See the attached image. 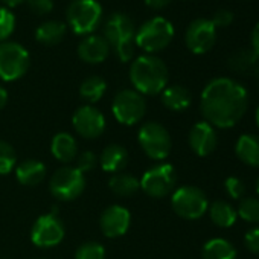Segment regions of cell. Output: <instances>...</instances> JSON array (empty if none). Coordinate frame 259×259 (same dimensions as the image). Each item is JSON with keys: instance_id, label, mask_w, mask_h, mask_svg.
I'll return each mask as SVG.
<instances>
[{"instance_id": "cell-1", "label": "cell", "mask_w": 259, "mask_h": 259, "mask_svg": "<svg viewBox=\"0 0 259 259\" xmlns=\"http://www.w3.org/2000/svg\"><path fill=\"white\" fill-rule=\"evenodd\" d=\"M247 90L230 78L212 79L201 93L200 108L206 122L213 128H230L245 114Z\"/></svg>"}, {"instance_id": "cell-2", "label": "cell", "mask_w": 259, "mask_h": 259, "mask_svg": "<svg viewBox=\"0 0 259 259\" xmlns=\"http://www.w3.org/2000/svg\"><path fill=\"white\" fill-rule=\"evenodd\" d=\"M130 79L141 95H159L168 84V67L159 57L141 55L130 67Z\"/></svg>"}, {"instance_id": "cell-3", "label": "cell", "mask_w": 259, "mask_h": 259, "mask_svg": "<svg viewBox=\"0 0 259 259\" xmlns=\"http://www.w3.org/2000/svg\"><path fill=\"white\" fill-rule=\"evenodd\" d=\"M104 38L113 46L117 58L120 61H130L135 55V37L136 28L133 20L126 14L114 13L111 14L104 25Z\"/></svg>"}, {"instance_id": "cell-4", "label": "cell", "mask_w": 259, "mask_h": 259, "mask_svg": "<svg viewBox=\"0 0 259 259\" xmlns=\"http://www.w3.org/2000/svg\"><path fill=\"white\" fill-rule=\"evenodd\" d=\"M174 38V26L163 17H154L145 22L136 32L135 43L145 52L156 54L168 48Z\"/></svg>"}, {"instance_id": "cell-5", "label": "cell", "mask_w": 259, "mask_h": 259, "mask_svg": "<svg viewBox=\"0 0 259 259\" xmlns=\"http://www.w3.org/2000/svg\"><path fill=\"white\" fill-rule=\"evenodd\" d=\"M102 7L98 0H73L67 8V23L78 35H89L99 26Z\"/></svg>"}, {"instance_id": "cell-6", "label": "cell", "mask_w": 259, "mask_h": 259, "mask_svg": "<svg viewBox=\"0 0 259 259\" xmlns=\"http://www.w3.org/2000/svg\"><path fill=\"white\" fill-rule=\"evenodd\" d=\"M139 145L153 160H163L169 156L172 141L168 130L159 122H147L139 130Z\"/></svg>"}, {"instance_id": "cell-7", "label": "cell", "mask_w": 259, "mask_h": 259, "mask_svg": "<svg viewBox=\"0 0 259 259\" xmlns=\"http://www.w3.org/2000/svg\"><path fill=\"white\" fill-rule=\"evenodd\" d=\"M174 212L185 220H198L209 209L206 194L197 186H182L171 197Z\"/></svg>"}, {"instance_id": "cell-8", "label": "cell", "mask_w": 259, "mask_h": 259, "mask_svg": "<svg viewBox=\"0 0 259 259\" xmlns=\"http://www.w3.org/2000/svg\"><path fill=\"white\" fill-rule=\"evenodd\" d=\"M29 69V52L19 43H0V78L4 81H16Z\"/></svg>"}, {"instance_id": "cell-9", "label": "cell", "mask_w": 259, "mask_h": 259, "mask_svg": "<svg viewBox=\"0 0 259 259\" xmlns=\"http://www.w3.org/2000/svg\"><path fill=\"white\" fill-rule=\"evenodd\" d=\"M85 188L84 174L75 166H66L54 172L51 177L49 189L52 195L61 201H72L78 198Z\"/></svg>"}, {"instance_id": "cell-10", "label": "cell", "mask_w": 259, "mask_h": 259, "mask_svg": "<svg viewBox=\"0 0 259 259\" xmlns=\"http://www.w3.org/2000/svg\"><path fill=\"white\" fill-rule=\"evenodd\" d=\"M111 110L117 122L123 125H135L145 116L147 102L136 90H120L113 99Z\"/></svg>"}, {"instance_id": "cell-11", "label": "cell", "mask_w": 259, "mask_h": 259, "mask_svg": "<svg viewBox=\"0 0 259 259\" xmlns=\"http://www.w3.org/2000/svg\"><path fill=\"white\" fill-rule=\"evenodd\" d=\"M176 169L169 163H160L150 168L141 179V188L153 198H163L176 188Z\"/></svg>"}, {"instance_id": "cell-12", "label": "cell", "mask_w": 259, "mask_h": 259, "mask_svg": "<svg viewBox=\"0 0 259 259\" xmlns=\"http://www.w3.org/2000/svg\"><path fill=\"white\" fill-rule=\"evenodd\" d=\"M64 238V226L57 215V210L41 215L32 226L31 239L35 245L48 248L58 245Z\"/></svg>"}, {"instance_id": "cell-13", "label": "cell", "mask_w": 259, "mask_h": 259, "mask_svg": "<svg viewBox=\"0 0 259 259\" xmlns=\"http://www.w3.org/2000/svg\"><path fill=\"white\" fill-rule=\"evenodd\" d=\"M217 40V28L209 19L194 20L185 34V43L192 54L201 55L209 52Z\"/></svg>"}, {"instance_id": "cell-14", "label": "cell", "mask_w": 259, "mask_h": 259, "mask_svg": "<svg viewBox=\"0 0 259 259\" xmlns=\"http://www.w3.org/2000/svg\"><path fill=\"white\" fill-rule=\"evenodd\" d=\"M73 128L75 132L85 139H96L105 130L104 114L93 105H84L78 108L73 114Z\"/></svg>"}, {"instance_id": "cell-15", "label": "cell", "mask_w": 259, "mask_h": 259, "mask_svg": "<svg viewBox=\"0 0 259 259\" xmlns=\"http://www.w3.org/2000/svg\"><path fill=\"white\" fill-rule=\"evenodd\" d=\"M130 223H132V213L126 207L119 204L108 206L99 218L101 230L107 238H119L125 235L130 229Z\"/></svg>"}, {"instance_id": "cell-16", "label": "cell", "mask_w": 259, "mask_h": 259, "mask_svg": "<svg viewBox=\"0 0 259 259\" xmlns=\"http://www.w3.org/2000/svg\"><path fill=\"white\" fill-rule=\"evenodd\" d=\"M217 144H218V138H217L215 128L210 123H207L206 120L197 122L191 128L189 147L197 156L206 157V156L212 154L217 148Z\"/></svg>"}, {"instance_id": "cell-17", "label": "cell", "mask_w": 259, "mask_h": 259, "mask_svg": "<svg viewBox=\"0 0 259 259\" xmlns=\"http://www.w3.org/2000/svg\"><path fill=\"white\" fill-rule=\"evenodd\" d=\"M110 54V45L104 37L87 35L78 46V55L89 64L102 63Z\"/></svg>"}, {"instance_id": "cell-18", "label": "cell", "mask_w": 259, "mask_h": 259, "mask_svg": "<svg viewBox=\"0 0 259 259\" xmlns=\"http://www.w3.org/2000/svg\"><path fill=\"white\" fill-rule=\"evenodd\" d=\"M235 153L242 163L253 168H259V136L242 135L236 142Z\"/></svg>"}, {"instance_id": "cell-19", "label": "cell", "mask_w": 259, "mask_h": 259, "mask_svg": "<svg viewBox=\"0 0 259 259\" xmlns=\"http://www.w3.org/2000/svg\"><path fill=\"white\" fill-rule=\"evenodd\" d=\"M99 160H101V166L105 172L117 174L126 166L128 153H126L125 147L117 145V144H111L107 148H104Z\"/></svg>"}, {"instance_id": "cell-20", "label": "cell", "mask_w": 259, "mask_h": 259, "mask_svg": "<svg viewBox=\"0 0 259 259\" xmlns=\"http://www.w3.org/2000/svg\"><path fill=\"white\" fill-rule=\"evenodd\" d=\"M76 141L72 135L69 133H58L54 136L52 144H51V151L54 157L63 163H69L75 159L76 156Z\"/></svg>"}, {"instance_id": "cell-21", "label": "cell", "mask_w": 259, "mask_h": 259, "mask_svg": "<svg viewBox=\"0 0 259 259\" xmlns=\"http://www.w3.org/2000/svg\"><path fill=\"white\" fill-rule=\"evenodd\" d=\"M162 102L172 111H183L191 105L192 96L191 92L183 85H169L162 92Z\"/></svg>"}, {"instance_id": "cell-22", "label": "cell", "mask_w": 259, "mask_h": 259, "mask_svg": "<svg viewBox=\"0 0 259 259\" xmlns=\"http://www.w3.org/2000/svg\"><path fill=\"white\" fill-rule=\"evenodd\" d=\"M17 180L25 186H35L43 182L46 176V166L38 160H25L16 168Z\"/></svg>"}, {"instance_id": "cell-23", "label": "cell", "mask_w": 259, "mask_h": 259, "mask_svg": "<svg viewBox=\"0 0 259 259\" xmlns=\"http://www.w3.org/2000/svg\"><path fill=\"white\" fill-rule=\"evenodd\" d=\"M201 257L203 259H235L236 248L227 239L213 238L204 244Z\"/></svg>"}, {"instance_id": "cell-24", "label": "cell", "mask_w": 259, "mask_h": 259, "mask_svg": "<svg viewBox=\"0 0 259 259\" xmlns=\"http://www.w3.org/2000/svg\"><path fill=\"white\" fill-rule=\"evenodd\" d=\"M66 35V25H63L61 22H45L43 25H40L35 31V38L46 45V46H55L58 45Z\"/></svg>"}, {"instance_id": "cell-25", "label": "cell", "mask_w": 259, "mask_h": 259, "mask_svg": "<svg viewBox=\"0 0 259 259\" xmlns=\"http://www.w3.org/2000/svg\"><path fill=\"white\" fill-rule=\"evenodd\" d=\"M257 63H259V57L253 52V49H239L233 52L229 58V66L236 73L254 72Z\"/></svg>"}, {"instance_id": "cell-26", "label": "cell", "mask_w": 259, "mask_h": 259, "mask_svg": "<svg viewBox=\"0 0 259 259\" xmlns=\"http://www.w3.org/2000/svg\"><path fill=\"white\" fill-rule=\"evenodd\" d=\"M108 186L114 194L122 195V197H130V195H135L141 189V180H138L132 174L117 172L110 179Z\"/></svg>"}, {"instance_id": "cell-27", "label": "cell", "mask_w": 259, "mask_h": 259, "mask_svg": "<svg viewBox=\"0 0 259 259\" xmlns=\"http://www.w3.org/2000/svg\"><path fill=\"white\" fill-rule=\"evenodd\" d=\"M209 215H210V220L213 221V224H217L218 227H223V229L232 227L238 217V213L232 207V204H229L227 201H221V200L210 204Z\"/></svg>"}, {"instance_id": "cell-28", "label": "cell", "mask_w": 259, "mask_h": 259, "mask_svg": "<svg viewBox=\"0 0 259 259\" xmlns=\"http://www.w3.org/2000/svg\"><path fill=\"white\" fill-rule=\"evenodd\" d=\"M105 90H107V84L101 76H89L87 79L82 81L79 87V95L87 102L95 104L104 96Z\"/></svg>"}, {"instance_id": "cell-29", "label": "cell", "mask_w": 259, "mask_h": 259, "mask_svg": "<svg viewBox=\"0 0 259 259\" xmlns=\"http://www.w3.org/2000/svg\"><path fill=\"white\" fill-rule=\"evenodd\" d=\"M236 213L247 223H259V198L244 197L239 200Z\"/></svg>"}, {"instance_id": "cell-30", "label": "cell", "mask_w": 259, "mask_h": 259, "mask_svg": "<svg viewBox=\"0 0 259 259\" xmlns=\"http://www.w3.org/2000/svg\"><path fill=\"white\" fill-rule=\"evenodd\" d=\"M16 162H17V156L14 148L8 142L0 141V174L2 176L10 174L14 169Z\"/></svg>"}, {"instance_id": "cell-31", "label": "cell", "mask_w": 259, "mask_h": 259, "mask_svg": "<svg viewBox=\"0 0 259 259\" xmlns=\"http://www.w3.org/2000/svg\"><path fill=\"white\" fill-rule=\"evenodd\" d=\"M75 259H105V248L99 242H85L78 247Z\"/></svg>"}, {"instance_id": "cell-32", "label": "cell", "mask_w": 259, "mask_h": 259, "mask_svg": "<svg viewBox=\"0 0 259 259\" xmlns=\"http://www.w3.org/2000/svg\"><path fill=\"white\" fill-rule=\"evenodd\" d=\"M16 29V16L10 8L0 7V41H5Z\"/></svg>"}, {"instance_id": "cell-33", "label": "cell", "mask_w": 259, "mask_h": 259, "mask_svg": "<svg viewBox=\"0 0 259 259\" xmlns=\"http://www.w3.org/2000/svg\"><path fill=\"white\" fill-rule=\"evenodd\" d=\"M224 188L227 191V194L233 198V200H241L245 197V185L241 179L238 177H229L224 182Z\"/></svg>"}, {"instance_id": "cell-34", "label": "cell", "mask_w": 259, "mask_h": 259, "mask_svg": "<svg viewBox=\"0 0 259 259\" xmlns=\"http://www.w3.org/2000/svg\"><path fill=\"white\" fill-rule=\"evenodd\" d=\"M96 162H98V159H96V156L92 153V151H85V153H82L81 156H79V159H78V163H76V169H79L82 174H85V172H89V171H92L95 166H96Z\"/></svg>"}, {"instance_id": "cell-35", "label": "cell", "mask_w": 259, "mask_h": 259, "mask_svg": "<svg viewBox=\"0 0 259 259\" xmlns=\"http://www.w3.org/2000/svg\"><path fill=\"white\" fill-rule=\"evenodd\" d=\"M29 10L38 16H46L54 10V0H28Z\"/></svg>"}, {"instance_id": "cell-36", "label": "cell", "mask_w": 259, "mask_h": 259, "mask_svg": "<svg viewBox=\"0 0 259 259\" xmlns=\"http://www.w3.org/2000/svg\"><path fill=\"white\" fill-rule=\"evenodd\" d=\"M210 22L213 23L215 28H226V26L232 25V22H233V13L229 11V10H224V8L223 10H218L213 14V17H212Z\"/></svg>"}, {"instance_id": "cell-37", "label": "cell", "mask_w": 259, "mask_h": 259, "mask_svg": "<svg viewBox=\"0 0 259 259\" xmlns=\"http://www.w3.org/2000/svg\"><path fill=\"white\" fill-rule=\"evenodd\" d=\"M244 244L245 247L254 253V254H259V227H254L251 230H248L244 236Z\"/></svg>"}, {"instance_id": "cell-38", "label": "cell", "mask_w": 259, "mask_h": 259, "mask_svg": "<svg viewBox=\"0 0 259 259\" xmlns=\"http://www.w3.org/2000/svg\"><path fill=\"white\" fill-rule=\"evenodd\" d=\"M251 49L259 57V22L256 23V26L253 28V32H251Z\"/></svg>"}, {"instance_id": "cell-39", "label": "cell", "mask_w": 259, "mask_h": 259, "mask_svg": "<svg viewBox=\"0 0 259 259\" xmlns=\"http://www.w3.org/2000/svg\"><path fill=\"white\" fill-rule=\"evenodd\" d=\"M172 2V0H145V4L153 8V10H163L166 8L169 4Z\"/></svg>"}, {"instance_id": "cell-40", "label": "cell", "mask_w": 259, "mask_h": 259, "mask_svg": "<svg viewBox=\"0 0 259 259\" xmlns=\"http://www.w3.org/2000/svg\"><path fill=\"white\" fill-rule=\"evenodd\" d=\"M7 101H8V93H7V90L2 85H0V110L5 107Z\"/></svg>"}, {"instance_id": "cell-41", "label": "cell", "mask_w": 259, "mask_h": 259, "mask_svg": "<svg viewBox=\"0 0 259 259\" xmlns=\"http://www.w3.org/2000/svg\"><path fill=\"white\" fill-rule=\"evenodd\" d=\"M25 2V0H2V4L7 5L8 8H14V7H19Z\"/></svg>"}, {"instance_id": "cell-42", "label": "cell", "mask_w": 259, "mask_h": 259, "mask_svg": "<svg viewBox=\"0 0 259 259\" xmlns=\"http://www.w3.org/2000/svg\"><path fill=\"white\" fill-rule=\"evenodd\" d=\"M254 75H256V79H257V87H259V63H257V66H256V69H254Z\"/></svg>"}, {"instance_id": "cell-43", "label": "cell", "mask_w": 259, "mask_h": 259, "mask_svg": "<svg viewBox=\"0 0 259 259\" xmlns=\"http://www.w3.org/2000/svg\"><path fill=\"white\" fill-rule=\"evenodd\" d=\"M254 117H256V123H257V128H259V107H257V110H256V114H254Z\"/></svg>"}, {"instance_id": "cell-44", "label": "cell", "mask_w": 259, "mask_h": 259, "mask_svg": "<svg viewBox=\"0 0 259 259\" xmlns=\"http://www.w3.org/2000/svg\"><path fill=\"white\" fill-rule=\"evenodd\" d=\"M256 192H257V195H259V177H257V180H256Z\"/></svg>"}]
</instances>
